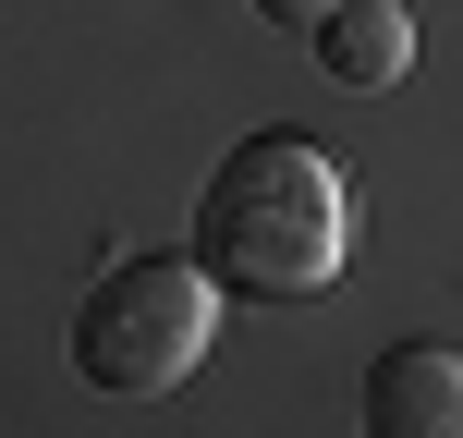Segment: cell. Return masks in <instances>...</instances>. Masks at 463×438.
<instances>
[{
  "instance_id": "3",
  "label": "cell",
  "mask_w": 463,
  "mask_h": 438,
  "mask_svg": "<svg viewBox=\"0 0 463 438\" xmlns=\"http://www.w3.org/2000/svg\"><path fill=\"white\" fill-rule=\"evenodd\" d=\"M366 438H463V353L439 341H391L366 366Z\"/></svg>"
},
{
  "instance_id": "1",
  "label": "cell",
  "mask_w": 463,
  "mask_h": 438,
  "mask_svg": "<svg viewBox=\"0 0 463 438\" xmlns=\"http://www.w3.org/2000/svg\"><path fill=\"white\" fill-rule=\"evenodd\" d=\"M195 268L220 304H317L354 268V171L305 135H244L195 195Z\"/></svg>"
},
{
  "instance_id": "5",
  "label": "cell",
  "mask_w": 463,
  "mask_h": 438,
  "mask_svg": "<svg viewBox=\"0 0 463 438\" xmlns=\"http://www.w3.org/2000/svg\"><path fill=\"white\" fill-rule=\"evenodd\" d=\"M317 13H329V0H256V24H293V37H305Z\"/></svg>"
},
{
  "instance_id": "4",
  "label": "cell",
  "mask_w": 463,
  "mask_h": 438,
  "mask_svg": "<svg viewBox=\"0 0 463 438\" xmlns=\"http://www.w3.org/2000/svg\"><path fill=\"white\" fill-rule=\"evenodd\" d=\"M305 49H317L329 86L378 98V86H402V73H415V13H402V0H329V13L305 24Z\"/></svg>"
},
{
  "instance_id": "2",
  "label": "cell",
  "mask_w": 463,
  "mask_h": 438,
  "mask_svg": "<svg viewBox=\"0 0 463 438\" xmlns=\"http://www.w3.org/2000/svg\"><path fill=\"white\" fill-rule=\"evenodd\" d=\"M220 341V280L195 256H122L86 304H73V377L110 402H159L208 366Z\"/></svg>"
}]
</instances>
